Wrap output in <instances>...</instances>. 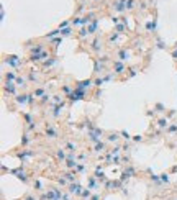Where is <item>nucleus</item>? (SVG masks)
<instances>
[{
  "instance_id": "nucleus-1",
  "label": "nucleus",
  "mask_w": 177,
  "mask_h": 200,
  "mask_svg": "<svg viewBox=\"0 0 177 200\" xmlns=\"http://www.w3.org/2000/svg\"><path fill=\"white\" fill-rule=\"evenodd\" d=\"M69 194L80 195V194H82V189H80V185H79V184H72V185H69Z\"/></svg>"
},
{
  "instance_id": "nucleus-2",
  "label": "nucleus",
  "mask_w": 177,
  "mask_h": 200,
  "mask_svg": "<svg viewBox=\"0 0 177 200\" xmlns=\"http://www.w3.org/2000/svg\"><path fill=\"white\" fill-rule=\"evenodd\" d=\"M80 197H82V200H90V197H92V192L90 190H82V194H80Z\"/></svg>"
},
{
  "instance_id": "nucleus-3",
  "label": "nucleus",
  "mask_w": 177,
  "mask_h": 200,
  "mask_svg": "<svg viewBox=\"0 0 177 200\" xmlns=\"http://www.w3.org/2000/svg\"><path fill=\"white\" fill-rule=\"evenodd\" d=\"M115 69H116V72H123V66H121V64H118V63L115 64Z\"/></svg>"
},
{
  "instance_id": "nucleus-4",
  "label": "nucleus",
  "mask_w": 177,
  "mask_h": 200,
  "mask_svg": "<svg viewBox=\"0 0 177 200\" xmlns=\"http://www.w3.org/2000/svg\"><path fill=\"white\" fill-rule=\"evenodd\" d=\"M90 200H102V195L95 194V195H92V197H90Z\"/></svg>"
},
{
  "instance_id": "nucleus-5",
  "label": "nucleus",
  "mask_w": 177,
  "mask_h": 200,
  "mask_svg": "<svg viewBox=\"0 0 177 200\" xmlns=\"http://www.w3.org/2000/svg\"><path fill=\"white\" fill-rule=\"evenodd\" d=\"M25 200H36V197H33V195H26Z\"/></svg>"
},
{
  "instance_id": "nucleus-6",
  "label": "nucleus",
  "mask_w": 177,
  "mask_h": 200,
  "mask_svg": "<svg viewBox=\"0 0 177 200\" xmlns=\"http://www.w3.org/2000/svg\"><path fill=\"white\" fill-rule=\"evenodd\" d=\"M174 200H177V199H174Z\"/></svg>"
}]
</instances>
